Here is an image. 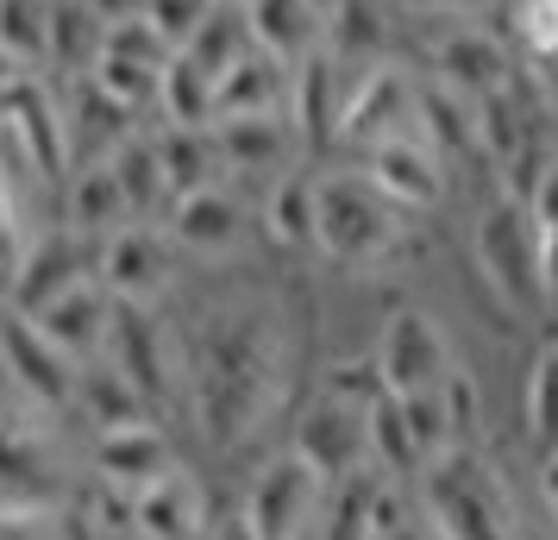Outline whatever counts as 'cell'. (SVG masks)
<instances>
[{
  "mask_svg": "<svg viewBox=\"0 0 558 540\" xmlns=\"http://www.w3.org/2000/svg\"><path fill=\"white\" fill-rule=\"evenodd\" d=\"M189 352V415L207 446L239 453L257 440L289 403V327L277 302H220L202 314V327L182 339Z\"/></svg>",
  "mask_w": 558,
  "mask_h": 540,
  "instance_id": "obj_1",
  "label": "cell"
},
{
  "mask_svg": "<svg viewBox=\"0 0 558 540\" xmlns=\"http://www.w3.org/2000/svg\"><path fill=\"white\" fill-rule=\"evenodd\" d=\"M414 496L446 540H521V528H527L502 465L483 446H452V453L427 459L414 478Z\"/></svg>",
  "mask_w": 558,
  "mask_h": 540,
  "instance_id": "obj_2",
  "label": "cell"
},
{
  "mask_svg": "<svg viewBox=\"0 0 558 540\" xmlns=\"http://www.w3.org/2000/svg\"><path fill=\"white\" fill-rule=\"evenodd\" d=\"M408 227L414 214H402L357 164L320 170V257L345 271H383L408 252Z\"/></svg>",
  "mask_w": 558,
  "mask_h": 540,
  "instance_id": "obj_3",
  "label": "cell"
},
{
  "mask_svg": "<svg viewBox=\"0 0 558 540\" xmlns=\"http://www.w3.org/2000/svg\"><path fill=\"white\" fill-rule=\"evenodd\" d=\"M471 257L477 277L496 289L508 314H546L553 289H546V245H539V220L527 214L521 195L496 189L471 220Z\"/></svg>",
  "mask_w": 558,
  "mask_h": 540,
  "instance_id": "obj_4",
  "label": "cell"
},
{
  "mask_svg": "<svg viewBox=\"0 0 558 540\" xmlns=\"http://www.w3.org/2000/svg\"><path fill=\"white\" fill-rule=\"evenodd\" d=\"M107 364L145 396L151 415L189 409V352H182V334L157 309L120 302V321H113V339H107Z\"/></svg>",
  "mask_w": 558,
  "mask_h": 540,
  "instance_id": "obj_5",
  "label": "cell"
},
{
  "mask_svg": "<svg viewBox=\"0 0 558 540\" xmlns=\"http://www.w3.org/2000/svg\"><path fill=\"white\" fill-rule=\"evenodd\" d=\"M477 127H483V157L502 170L508 195H527V182L558 157L546 152V95H539L533 70H521L502 95H489L477 107Z\"/></svg>",
  "mask_w": 558,
  "mask_h": 540,
  "instance_id": "obj_6",
  "label": "cell"
},
{
  "mask_svg": "<svg viewBox=\"0 0 558 540\" xmlns=\"http://www.w3.org/2000/svg\"><path fill=\"white\" fill-rule=\"evenodd\" d=\"M239 509L257 528V540H307L320 528V509H327V478L295 446H282V453H270L252 471Z\"/></svg>",
  "mask_w": 558,
  "mask_h": 540,
  "instance_id": "obj_7",
  "label": "cell"
},
{
  "mask_svg": "<svg viewBox=\"0 0 558 540\" xmlns=\"http://www.w3.org/2000/svg\"><path fill=\"white\" fill-rule=\"evenodd\" d=\"M421 132V76L402 70L396 57L377 70H357L352 95H345V127H339V152L364 157L389 145V139H414Z\"/></svg>",
  "mask_w": 558,
  "mask_h": 540,
  "instance_id": "obj_8",
  "label": "cell"
},
{
  "mask_svg": "<svg viewBox=\"0 0 558 540\" xmlns=\"http://www.w3.org/2000/svg\"><path fill=\"white\" fill-rule=\"evenodd\" d=\"M76 371H82V364L70 359V352H57L32 314L0 309V377L13 384V396H20L26 409L51 415V421H70V403H76Z\"/></svg>",
  "mask_w": 558,
  "mask_h": 540,
  "instance_id": "obj_9",
  "label": "cell"
},
{
  "mask_svg": "<svg viewBox=\"0 0 558 540\" xmlns=\"http://www.w3.org/2000/svg\"><path fill=\"white\" fill-rule=\"evenodd\" d=\"M421 76L439 82V88H452V95H464L471 107H483L489 95H502L508 82L521 76V51L508 38H496V26L458 20V26L427 38V70Z\"/></svg>",
  "mask_w": 558,
  "mask_h": 540,
  "instance_id": "obj_10",
  "label": "cell"
},
{
  "mask_svg": "<svg viewBox=\"0 0 558 540\" xmlns=\"http://www.w3.org/2000/svg\"><path fill=\"white\" fill-rule=\"evenodd\" d=\"M95 264H101V245L95 239L70 232L63 220L57 227H38L32 245L13 257V271L0 277V302L20 309V314H38V309H51L57 296H70L76 284H88Z\"/></svg>",
  "mask_w": 558,
  "mask_h": 540,
  "instance_id": "obj_11",
  "label": "cell"
},
{
  "mask_svg": "<svg viewBox=\"0 0 558 540\" xmlns=\"http://www.w3.org/2000/svg\"><path fill=\"white\" fill-rule=\"evenodd\" d=\"M163 227H170L182 257H195V264H232V257L252 252L257 220L232 182H207V189H189V195H177V202L163 207Z\"/></svg>",
  "mask_w": 558,
  "mask_h": 540,
  "instance_id": "obj_12",
  "label": "cell"
},
{
  "mask_svg": "<svg viewBox=\"0 0 558 540\" xmlns=\"http://www.w3.org/2000/svg\"><path fill=\"white\" fill-rule=\"evenodd\" d=\"M177 271H182V252L163 220H132L120 227L113 239H101V264L95 277L107 284L113 302H132V309H157L170 289H177Z\"/></svg>",
  "mask_w": 558,
  "mask_h": 540,
  "instance_id": "obj_13",
  "label": "cell"
},
{
  "mask_svg": "<svg viewBox=\"0 0 558 540\" xmlns=\"http://www.w3.org/2000/svg\"><path fill=\"white\" fill-rule=\"evenodd\" d=\"M377 364H383V384L396 396H421V389H439L446 377L458 371V352H452V334L439 327V314L421 309V302H402L389 309L377 334Z\"/></svg>",
  "mask_w": 558,
  "mask_h": 540,
  "instance_id": "obj_14",
  "label": "cell"
},
{
  "mask_svg": "<svg viewBox=\"0 0 558 540\" xmlns=\"http://www.w3.org/2000/svg\"><path fill=\"white\" fill-rule=\"evenodd\" d=\"M214 145H220V170H227V182L239 189V182H270L282 177V170H295V164H307V145L302 132H295V120L289 113H245V120H214Z\"/></svg>",
  "mask_w": 558,
  "mask_h": 540,
  "instance_id": "obj_15",
  "label": "cell"
},
{
  "mask_svg": "<svg viewBox=\"0 0 558 540\" xmlns=\"http://www.w3.org/2000/svg\"><path fill=\"white\" fill-rule=\"evenodd\" d=\"M289 446H295L327 484L352 478L364 465H377L371 459V415L352 409V403H339V396H314V403L295 415V440H289Z\"/></svg>",
  "mask_w": 558,
  "mask_h": 540,
  "instance_id": "obj_16",
  "label": "cell"
},
{
  "mask_svg": "<svg viewBox=\"0 0 558 540\" xmlns=\"http://www.w3.org/2000/svg\"><path fill=\"white\" fill-rule=\"evenodd\" d=\"M352 164L377 182V189L402 207V214H414V220H421V214H433V207L452 195V164L433 152L421 132H414V139H389V145L352 157Z\"/></svg>",
  "mask_w": 558,
  "mask_h": 540,
  "instance_id": "obj_17",
  "label": "cell"
},
{
  "mask_svg": "<svg viewBox=\"0 0 558 540\" xmlns=\"http://www.w3.org/2000/svg\"><path fill=\"white\" fill-rule=\"evenodd\" d=\"M214 509H207V484L189 465H170L157 484L132 496V540H207Z\"/></svg>",
  "mask_w": 558,
  "mask_h": 540,
  "instance_id": "obj_18",
  "label": "cell"
},
{
  "mask_svg": "<svg viewBox=\"0 0 558 540\" xmlns=\"http://www.w3.org/2000/svg\"><path fill=\"white\" fill-rule=\"evenodd\" d=\"M13 314H20V309H13ZM32 321L45 327V339H51L57 352H70L76 364H95V359H107V339H113L120 302L107 296L101 277H88V284H76L70 296H57L51 309H38Z\"/></svg>",
  "mask_w": 558,
  "mask_h": 540,
  "instance_id": "obj_19",
  "label": "cell"
},
{
  "mask_svg": "<svg viewBox=\"0 0 558 540\" xmlns=\"http://www.w3.org/2000/svg\"><path fill=\"white\" fill-rule=\"evenodd\" d=\"M88 459H95V478H101V484L132 490V496H138L145 484H157L170 465H182L157 415L151 421H132V428H107V434H95L88 440Z\"/></svg>",
  "mask_w": 558,
  "mask_h": 540,
  "instance_id": "obj_20",
  "label": "cell"
},
{
  "mask_svg": "<svg viewBox=\"0 0 558 540\" xmlns=\"http://www.w3.org/2000/svg\"><path fill=\"white\" fill-rule=\"evenodd\" d=\"M352 76H357V70H345L332 51H314L307 63H295V101H289V120H295V132H302L307 152H327V145H339Z\"/></svg>",
  "mask_w": 558,
  "mask_h": 540,
  "instance_id": "obj_21",
  "label": "cell"
},
{
  "mask_svg": "<svg viewBox=\"0 0 558 540\" xmlns=\"http://www.w3.org/2000/svg\"><path fill=\"white\" fill-rule=\"evenodd\" d=\"M138 214H132L126 189H120V177H113V164L107 157H95V164H76L70 177H63V227L82 232V239H113L120 227H132Z\"/></svg>",
  "mask_w": 558,
  "mask_h": 540,
  "instance_id": "obj_22",
  "label": "cell"
},
{
  "mask_svg": "<svg viewBox=\"0 0 558 540\" xmlns=\"http://www.w3.org/2000/svg\"><path fill=\"white\" fill-rule=\"evenodd\" d=\"M257 227L270 232L282 252H320V170H314V164L282 170V177L264 189Z\"/></svg>",
  "mask_w": 558,
  "mask_h": 540,
  "instance_id": "obj_23",
  "label": "cell"
},
{
  "mask_svg": "<svg viewBox=\"0 0 558 540\" xmlns=\"http://www.w3.org/2000/svg\"><path fill=\"white\" fill-rule=\"evenodd\" d=\"M63 113H70V152H76V164L113 157L132 132H145L138 127V113H126V107L113 101V95H101L88 76L63 82Z\"/></svg>",
  "mask_w": 558,
  "mask_h": 540,
  "instance_id": "obj_24",
  "label": "cell"
},
{
  "mask_svg": "<svg viewBox=\"0 0 558 540\" xmlns=\"http://www.w3.org/2000/svg\"><path fill=\"white\" fill-rule=\"evenodd\" d=\"M245 26L257 51L282 63H307L314 51H327V13L314 0H245Z\"/></svg>",
  "mask_w": 558,
  "mask_h": 540,
  "instance_id": "obj_25",
  "label": "cell"
},
{
  "mask_svg": "<svg viewBox=\"0 0 558 540\" xmlns=\"http://www.w3.org/2000/svg\"><path fill=\"white\" fill-rule=\"evenodd\" d=\"M295 101V63H282L270 51H245L220 76V120H245V113H289Z\"/></svg>",
  "mask_w": 558,
  "mask_h": 540,
  "instance_id": "obj_26",
  "label": "cell"
},
{
  "mask_svg": "<svg viewBox=\"0 0 558 540\" xmlns=\"http://www.w3.org/2000/svg\"><path fill=\"white\" fill-rule=\"evenodd\" d=\"M327 51L345 70H377L396 57V26H389V0H339L327 13Z\"/></svg>",
  "mask_w": 558,
  "mask_h": 540,
  "instance_id": "obj_27",
  "label": "cell"
},
{
  "mask_svg": "<svg viewBox=\"0 0 558 540\" xmlns=\"http://www.w3.org/2000/svg\"><path fill=\"white\" fill-rule=\"evenodd\" d=\"M389 471L364 465L352 478L327 484V509H320V528L314 540H377V515H383V496H389Z\"/></svg>",
  "mask_w": 558,
  "mask_h": 540,
  "instance_id": "obj_28",
  "label": "cell"
},
{
  "mask_svg": "<svg viewBox=\"0 0 558 540\" xmlns=\"http://www.w3.org/2000/svg\"><path fill=\"white\" fill-rule=\"evenodd\" d=\"M70 421H82L88 440H95V434H107V428L151 421V409H145V396H138L113 364L95 359V364H82V371H76V403H70Z\"/></svg>",
  "mask_w": 558,
  "mask_h": 540,
  "instance_id": "obj_29",
  "label": "cell"
},
{
  "mask_svg": "<svg viewBox=\"0 0 558 540\" xmlns=\"http://www.w3.org/2000/svg\"><path fill=\"white\" fill-rule=\"evenodd\" d=\"M107 20L88 0H51V82H82L101 63Z\"/></svg>",
  "mask_w": 558,
  "mask_h": 540,
  "instance_id": "obj_30",
  "label": "cell"
},
{
  "mask_svg": "<svg viewBox=\"0 0 558 540\" xmlns=\"http://www.w3.org/2000/svg\"><path fill=\"white\" fill-rule=\"evenodd\" d=\"M151 145L163 164V182H170V202L189 189H207V182H227L214 127H151Z\"/></svg>",
  "mask_w": 558,
  "mask_h": 540,
  "instance_id": "obj_31",
  "label": "cell"
},
{
  "mask_svg": "<svg viewBox=\"0 0 558 540\" xmlns=\"http://www.w3.org/2000/svg\"><path fill=\"white\" fill-rule=\"evenodd\" d=\"M220 120V76L202 70L189 51L163 63V88H157V127H214Z\"/></svg>",
  "mask_w": 558,
  "mask_h": 540,
  "instance_id": "obj_32",
  "label": "cell"
},
{
  "mask_svg": "<svg viewBox=\"0 0 558 540\" xmlns=\"http://www.w3.org/2000/svg\"><path fill=\"white\" fill-rule=\"evenodd\" d=\"M0 57L26 76H51V0H0Z\"/></svg>",
  "mask_w": 558,
  "mask_h": 540,
  "instance_id": "obj_33",
  "label": "cell"
},
{
  "mask_svg": "<svg viewBox=\"0 0 558 540\" xmlns=\"http://www.w3.org/2000/svg\"><path fill=\"white\" fill-rule=\"evenodd\" d=\"M107 164H113V177H120V189H126L132 214H138V220H163V207H170V182H163V164H157L151 127L132 132Z\"/></svg>",
  "mask_w": 558,
  "mask_h": 540,
  "instance_id": "obj_34",
  "label": "cell"
},
{
  "mask_svg": "<svg viewBox=\"0 0 558 540\" xmlns=\"http://www.w3.org/2000/svg\"><path fill=\"white\" fill-rule=\"evenodd\" d=\"M182 51L195 57L202 70H214V76H227L239 57L252 51V26H245V0H214V13L202 20V32L182 45Z\"/></svg>",
  "mask_w": 558,
  "mask_h": 540,
  "instance_id": "obj_35",
  "label": "cell"
},
{
  "mask_svg": "<svg viewBox=\"0 0 558 540\" xmlns=\"http://www.w3.org/2000/svg\"><path fill=\"white\" fill-rule=\"evenodd\" d=\"M88 82L113 95L126 113H157V88H163V63H145V57H120V51H101V63L88 70Z\"/></svg>",
  "mask_w": 558,
  "mask_h": 540,
  "instance_id": "obj_36",
  "label": "cell"
},
{
  "mask_svg": "<svg viewBox=\"0 0 558 540\" xmlns=\"http://www.w3.org/2000/svg\"><path fill=\"white\" fill-rule=\"evenodd\" d=\"M521 421L539 453H558V346H539L521 384Z\"/></svg>",
  "mask_w": 558,
  "mask_h": 540,
  "instance_id": "obj_37",
  "label": "cell"
},
{
  "mask_svg": "<svg viewBox=\"0 0 558 540\" xmlns=\"http://www.w3.org/2000/svg\"><path fill=\"white\" fill-rule=\"evenodd\" d=\"M508 32L527 63L558 70V0H508Z\"/></svg>",
  "mask_w": 558,
  "mask_h": 540,
  "instance_id": "obj_38",
  "label": "cell"
},
{
  "mask_svg": "<svg viewBox=\"0 0 558 540\" xmlns=\"http://www.w3.org/2000/svg\"><path fill=\"white\" fill-rule=\"evenodd\" d=\"M320 396H339V403H352V409H377L383 396H396V389L383 384V364L377 352H357V359H332L327 377H320Z\"/></svg>",
  "mask_w": 558,
  "mask_h": 540,
  "instance_id": "obj_39",
  "label": "cell"
},
{
  "mask_svg": "<svg viewBox=\"0 0 558 540\" xmlns=\"http://www.w3.org/2000/svg\"><path fill=\"white\" fill-rule=\"evenodd\" d=\"M0 540H95L88 521L70 515L63 503L57 509H7L0 503Z\"/></svg>",
  "mask_w": 558,
  "mask_h": 540,
  "instance_id": "obj_40",
  "label": "cell"
},
{
  "mask_svg": "<svg viewBox=\"0 0 558 540\" xmlns=\"http://www.w3.org/2000/svg\"><path fill=\"white\" fill-rule=\"evenodd\" d=\"M138 13H145V26H151L170 51H182V45L202 32V20L214 13V0H145Z\"/></svg>",
  "mask_w": 558,
  "mask_h": 540,
  "instance_id": "obj_41",
  "label": "cell"
},
{
  "mask_svg": "<svg viewBox=\"0 0 558 540\" xmlns=\"http://www.w3.org/2000/svg\"><path fill=\"white\" fill-rule=\"evenodd\" d=\"M521 202H527V214L539 220V232H558V157L527 182V195H521Z\"/></svg>",
  "mask_w": 558,
  "mask_h": 540,
  "instance_id": "obj_42",
  "label": "cell"
},
{
  "mask_svg": "<svg viewBox=\"0 0 558 540\" xmlns=\"http://www.w3.org/2000/svg\"><path fill=\"white\" fill-rule=\"evenodd\" d=\"M402 13H414V20H446V26H458V20H483L496 0H396Z\"/></svg>",
  "mask_w": 558,
  "mask_h": 540,
  "instance_id": "obj_43",
  "label": "cell"
},
{
  "mask_svg": "<svg viewBox=\"0 0 558 540\" xmlns=\"http://www.w3.org/2000/svg\"><path fill=\"white\" fill-rule=\"evenodd\" d=\"M539 515L558 528V453H539Z\"/></svg>",
  "mask_w": 558,
  "mask_h": 540,
  "instance_id": "obj_44",
  "label": "cell"
},
{
  "mask_svg": "<svg viewBox=\"0 0 558 540\" xmlns=\"http://www.w3.org/2000/svg\"><path fill=\"white\" fill-rule=\"evenodd\" d=\"M207 540H257V528L245 521V509H232V515H214Z\"/></svg>",
  "mask_w": 558,
  "mask_h": 540,
  "instance_id": "obj_45",
  "label": "cell"
},
{
  "mask_svg": "<svg viewBox=\"0 0 558 540\" xmlns=\"http://www.w3.org/2000/svg\"><path fill=\"white\" fill-rule=\"evenodd\" d=\"M88 7H95V13H101L107 26H113V20H132V13H138L145 0H88Z\"/></svg>",
  "mask_w": 558,
  "mask_h": 540,
  "instance_id": "obj_46",
  "label": "cell"
},
{
  "mask_svg": "<svg viewBox=\"0 0 558 540\" xmlns=\"http://www.w3.org/2000/svg\"><path fill=\"white\" fill-rule=\"evenodd\" d=\"M521 540H558V528L546 521V515H527V528H521Z\"/></svg>",
  "mask_w": 558,
  "mask_h": 540,
  "instance_id": "obj_47",
  "label": "cell"
},
{
  "mask_svg": "<svg viewBox=\"0 0 558 540\" xmlns=\"http://www.w3.org/2000/svg\"><path fill=\"white\" fill-rule=\"evenodd\" d=\"M314 7H320V13H332V7H339V0H314Z\"/></svg>",
  "mask_w": 558,
  "mask_h": 540,
  "instance_id": "obj_48",
  "label": "cell"
},
{
  "mask_svg": "<svg viewBox=\"0 0 558 540\" xmlns=\"http://www.w3.org/2000/svg\"><path fill=\"white\" fill-rule=\"evenodd\" d=\"M0 309H7V302H0Z\"/></svg>",
  "mask_w": 558,
  "mask_h": 540,
  "instance_id": "obj_49",
  "label": "cell"
},
{
  "mask_svg": "<svg viewBox=\"0 0 558 540\" xmlns=\"http://www.w3.org/2000/svg\"><path fill=\"white\" fill-rule=\"evenodd\" d=\"M307 540H314V535H307Z\"/></svg>",
  "mask_w": 558,
  "mask_h": 540,
  "instance_id": "obj_50",
  "label": "cell"
}]
</instances>
